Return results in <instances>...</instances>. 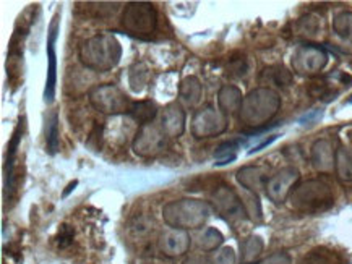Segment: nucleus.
<instances>
[{"label":"nucleus","instance_id":"obj_1","mask_svg":"<svg viewBox=\"0 0 352 264\" xmlns=\"http://www.w3.org/2000/svg\"><path fill=\"white\" fill-rule=\"evenodd\" d=\"M58 36V15H55L47 34V79L46 90H44V101L50 104L55 96V84H57V54H55V41Z\"/></svg>","mask_w":352,"mask_h":264},{"label":"nucleus","instance_id":"obj_2","mask_svg":"<svg viewBox=\"0 0 352 264\" xmlns=\"http://www.w3.org/2000/svg\"><path fill=\"white\" fill-rule=\"evenodd\" d=\"M58 149V115L54 112L50 119L46 122V151L54 154Z\"/></svg>","mask_w":352,"mask_h":264},{"label":"nucleus","instance_id":"obj_3","mask_svg":"<svg viewBox=\"0 0 352 264\" xmlns=\"http://www.w3.org/2000/svg\"><path fill=\"white\" fill-rule=\"evenodd\" d=\"M72 240H73V230H72V227L70 225H62L60 227V230H58V237H57V243L60 248H65V246H68L72 243Z\"/></svg>","mask_w":352,"mask_h":264},{"label":"nucleus","instance_id":"obj_4","mask_svg":"<svg viewBox=\"0 0 352 264\" xmlns=\"http://www.w3.org/2000/svg\"><path fill=\"white\" fill-rule=\"evenodd\" d=\"M277 138V135H273V136H269L268 139H265V141H263V143H260L258 146H255V148L253 149H250V151H248V152H250V154H253V152H258V151H261L263 148H266V146L268 144H271V143H273L274 141V139Z\"/></svg>","mask_w":352,"mask_h":264},{"label":"nucleus","instance_id":"obj_5","mask_svg":"<svg viewBox=\"0 0 352 264\" xmlns=\"http://www.w3.org/2000/svg\"><path fill=\"white\" fill-rule=\"evenodd\" d=\"M78 187V180H73V182H70L68 185H67V188H65V192L62 193V198H67L73 190H75Z\"/></svg>","mask_w":352,"mask_h":264},{"label":"nucleus","instance_id":"obj_6","mask_svg":"<svg viewBox=\"0 0 352 264\" xmlns=\"http://www.w3.org/2000/svg\"><path fill=\"white\" fill-rule=\"evenodd\" d=\"M236 159V156H229V157H223V159H218L216 160V165H226V164H229L232 162V160Z\"/></svg>","mask_w":352,"mask_h":264},{"label":"nucleus","instance_id":"obj_7","mask_svg":"<svg viewBox=\"0 0 352 264\" xmlns=\"http://www.w3.org/2000/svg\"><path fill=\"white\" fill-rule=\"evenodd\" d=\"M350 101H352V99H350Z\"/></svg>","mask_w":352,"mask_h":264}]
</instances>
